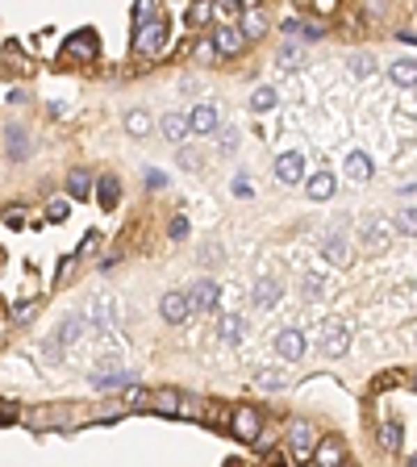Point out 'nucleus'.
Segmentation results:
<instances>
[{
  "mask_svg": "<svg viewBox=\"0 0 417 467\" xmlns=\"http://www.w3.org/2000/svg\"><path fill=\"white\" fill-rule=\"evenodd\" d=\"M380 447H384L388 455H397V451H401V426H397V422H388V426L380 430Z\"/></svg>",
  "mask_w": 417,
  "mask_h": 467,
  "instance_id": "obj_32",
  "label": "nucleus"
},
{
  "mask_svg": "<svg viewBox=\"0 0 417 467\" xmlns=\"http://www.w3.org/2000/svg\"><path fill=\"white\" fill-rule=\"evenodd\" d=\"M196 58H200V63H213V58H217V46H213V42H200V46H196Z\"/></svg>",
  "mask_w": 417,
  "mask_h": 467,
  "instance_id": "obj_42",
  "label": "nucleus"
},
{
  "mask_svg": "<svg viewBox=\"0 0 417 467\" xmlns=\"http://www.w3.org/2000/svg\"><path fill=\"white\" fill-rule=\"evenodd\" d=\"M251 301H255L259 309H272L276 301H284V284H280V280H272V276H263V280H255Z\"/></svg>",
  "mask_w": 417,
  "mask_h": 467,
  "instance_id": "obj_10",
  "label": "nucleus"
},
{
  "mask_svg": "<svg viewBox=\"0 0 417 467\" xmlns=\"http://www.w3.org/2000/svg\"><path fill=\"white\" fill-rule=\"evenodd\" d=\"M96 50H100V42H96V33H92V29L71 33V38H67V46H63V54H67V58H84V63H88V58H96Z\"/></svg>",
  "mask_w": 417,
  "mask_h": 467,
  "instance_id": "obj_6",
  "label": "nucleus"
},
{
  "mask_svg": "<svg viewBox=\"0 0 417 467\" xmlns=\"http://www.w3.org/2000/svg\"><path fill=\"white\" fill-rule=\"evenodd\" d=\"M343 467H355V464H343Z\"/></svg>",
  "mask_w": 417,
  "mask_h": 467,
  "instance_id": "obj_52",
  "label": "nucleus"
},
{
  "mask_svg": "<svg viewBox=\"0 0 417 467\" xmlns=\"http://www.w3.org/2000/svg\"><path fill=\"white\" fill-rule=\"evenodd\" d=\"M305 188H309L313 200H330V196H334V175H330V171H317V175L305 180Z\"/></svg>",
  "mask_w": 417,
  "mask_h": 467,
  "instance_id": "obj_22",
  "label": "nucleus"
},
{
  "mask_svg": "<svg viewBox=\"0 0 417 467\" xmlns=\"http://www.w3.org/2000/svg\"><path fill=\"white\" fill-rule=\"evenodd\" d=\"M4 58H13L17 67H25V54H21V46H17V42H4Z\"/></svg>",
  "mask_w": 417,
  "mask_h": 467,
  "instance_id": "obj_41",
  "label": "nucleus"
},
{
  "mask_svg": "<svg viewBox=\"0 0 417 467\" xmlns=\"http://www.w3.org/2000/svg\"><path fill=\"white\" fill-rule=\"evenodd\" d=\"M388 75H393V84L414 88V84H417V58H397V63L388 67Z\"/></svg>",
  "mask_w": 417,
  "mask_h": 467,
  "instance_id": "obj_24",
  "label": "nucleus"
},
{
  "mask_svg": "<svg viewBox=\"0 0 417 467\" xmlns=\"http://www.w3.org/2000/svg\"><path fill=\"white\" fill-rule=\"evenodd\" d=\"M4 150H8V159H29V134L8 125L4 129Z\"/></svg>",
  "mask_w": 417,
  "mask_h": 467,
  "instance_id": "obj_19",
  "label": "nucleus"
},
{
  "mask_svg": "<svg viewBox=\"0 0 417 467\" xmlns=\"http://www.w3.org/2000/svg\"><path fill=\"white\" fill-rule=\"evenodd\" d=\"M159 313H163V322H171V326H184L196 309H192V301H188V292H167L163 301H159Z\"/></svg>",
  "mask_w": 417,
  "mask_h": 467,
  "instance_id": "obj_4",
  "label": "nucleus"
},
{
  "mask_svg": "<svg viewBox=\"0 0 417 467\" xmlns=\"http://www.w3.org/2000/svg\"><path fill=\"white\" fill-rule=\"evenodd\" d=\"M397 230H401V234H409V238H417V209H414V205H405V209L397 213Z\"/></svg>",
  "mask_w": 417,
  "mask_h": 467,
  "instance_id": "obj_34",
  "label": "nucleus"
},
{
  "mask_svg": "<svg viewBox=\"0 0 417 467\" xmlns=\"http://www.w3.org/2000/svg\"><path fill=\"white\" fill-rule=\"evenodd\" d=\"M230 430H234V438L255 443V438H259V430H263V422H259V413H255L251 405H238V409L230 413Z\"/></svg>",
  "mask_w": 417,
  "mask_h": 467,
  "instance_id": "obj_2",
  "label": "nucleus"
},
{
  "mask_svg": "<svg viewBox=\"0 0 417 467\" xmlns=\"http://www.w3.org/2000/svg\"><path fill=\"white\" fill-rule=\"evenodd\" d=\"M163 184H167V180H163L159 171H146V188H163Z\"/></svg>",
  "mask_w": 417,
  "mask_h": 467,
  "instance_id": "obj_49",
  "label": "nucleus"
},
{
  "mask_svg": "<svg viewBox=\"0 0 417 467\" xmlns=\"http://www.w3.org/2000/svg\"><path fill=\"white\" fill-rule=\"evenodd\" d=\"M63 217H67V205H63V200H58V205H50V221H63Z\"/></svg>",
  "mask_w": 417,
  "mask_h": 467,
  "instance_id": "obj_50",
  "label": "nucleus"
},
{
  "mask_svg": "<svg viewBox=\"0 0 417 467\" xmlns=\"http://www.w3.org/2000/svg\"><path fill=\"white\" fill-rule=\"evenodd\" d=\"M150 409H155V413H163V418H184V413H188V401H184L175 388H163V393H155V397H150Z\"/></svg>",
  "mask_w": 417,
  "mask_h": 467,
  "instance_id": "obj_9",
  "label": "nucleus"
},
{
  "mask_svg": "<svg viewBox=\"0 0 417 467\" xmlns=\"http://www.w3.org/2000/svg\"><path fill=\"white\" fill-rule=\"evenodd\" d=\"M217 334H221V342H242V334H246V322L238 317V313H226L221 322H217Z\"/></svg>",
  "mask_w": 417,
  "mask_h": 467,
  "instance_id": "obj_21",
  "label": "nucleus"
},
{
  "mask_svg": "<svg viewBox=\"0 0 417 467\" xmlns=\"http://www.w3.org/2000/svg\"><path fill=\"white\" fill-rule=\"evenodd\" d=\"M322 296V280L317 276H305V301H317Z\"/></svg>",
  "mask_w": 417,
  "mask_h": 467,
  "instance_id": "obj_39",
  "label": "nucleus"
},
{
  "mask_svg": "<svg viewBox=\"0 0 417 467\" xmlns=\"http://www.w3.org/2000/svg\"><path fill=\"white\" fill-rule=\"evenodd\" d=\"M317 347H322L330 359H343V355L351 351V330H347L343 322H326L322 334H317Z\"/></svg>",
  "mask_w": 417,
  "mask_h": 467,
  "instance_id": "obj_1",
  "label": "nucleus"
},
{
  "mask_svg": "<svg viewBox=\"0 0 417 467\" xmlns=\"http://www.w3.org/2000/svg\"><path fill=\"white\" fill-rule=\"evenodd\" d=\"M276 180H280V184H301V180H305V159H301L297 150H284V155L276 159Z\"/></svg>",
  "mask_w": 417,
  "mask_h": 467,
  "instance_id": "obj_8",
  "label": "nucleus"
},
{
  "mask_svg": "<svg viewBox=\"0 0 417 467\" xmlns=\"http://www.w3.org/2000/svg\"><path fill=\"white\" fill-rule=\"evenodd\" d=\"M221 150H238V129H221Z\"/></svg>",
  "mask_w": 417,
  "mask_h": 467,
  "instance_id": "obj_43",
  "label": "nucleus"
},
{
  "mask_svg": "<svg viewBox=\"0 0 417 467\" xmlns=\"http://www.w3.org/2000/svg\"><path fill=\"white\" fill-rule=\"evenodd\" d=\"M88 326V317H67L63 322V330H58V347H71L75 338H79V330Z\"/></svg>",
  "mask_w": 417,
  "mask_h": 467,
  "instance_id": "obj_30",
  "label": "nucleus"
},
{
  "mask_svg": "<svg viewBox=\"0 0 417 467\" xmlns=\"http://www.w3.org/2000/svg\"><path fill=\"white\" fill-rule=\"evenodd\" d=\"M163 33H167V25H163L159 17H155L150 25H138V38H134V54H142V58H146V54H155V50L163 46Z\"/></svg>",
  "mask_w": 417,
  "mask_h": 467,
  "instance_id": "obj_5",
  "label": "nucleus"
},
{
  "mask_svg": "<svg viewBox=\"0 0 417 467\" xmlns=\"http://www.w3.org/2000/svg\"><path fill=\"white\" fill-rule=\"evenodd\" d=\"M188 129H192V134H213V129H217V109H213V104H196V109L188 113Z\"/></svg>",
  "mask_w": 417,
  "mask_h": 467,
  "instance_id": "obj_15",
  "label": "nucleus"
},
{
  "mask_svg": "<svg viewBox=\"0 0 417 467\" xmlns=\"http://www.w3.org/2000/svg\"><path fill=\"white\" fill-rule=\"evenodd\" d=\"M288 443H292V455H297V459H309L313 447H317V430H313V422L297 418V422L288 426Z\"/></svg>",
  "mask_w": 417,
  "mask_h": 467,
  "instance_id": "obj_3",
  "label": "nucleus"
},
{
  "mask_svg": "<svg viewBox=\"0 0 417 467\" xmlns=\"http://www.w3.org/2000/svg\"><path fill=\"white\" fill-rule=\"evenodd\" d=\"M38 309H42V301H25L21 309H13V322H17V326H25V322H33V317H38Z\"/></svg>",
  "mask_w": 417,
  "mask_h": 467,
  "instance_id": "obj_35",
  "label": "nucleus"
},
{
  "mask_svg": "<svg viewBox=\"0 0 417 467\" xmlns=\"http://www.w3.org/2000/svg\"><path fill=\"white\" fill-rule=\"evenodd\" d=\"M251 109H255V113H272V109H276V88H255Z\"/></svg>",
  "mask_w": 417,
  "mask_h": 467,
  "instance_id": "obj_31",
  "label": "nucleus"
},
{
  "mask_svg": "<svg viewBox=\"0 0 417 467\" xmlns=\"http://www.w3.org/2000/svg\"><path fill=\"white\" fill-rule=\"evenodd\" d=\"M184 234H188V217H175L171 221V238H184Z\"/></svg>",
  "mask_w": 417,
  "mask_h": 467,
  "instance_id": "obj_47",
  "label": "nucleus"
},
{
  "mask_svg": "<svg viewBox=\"0 0 417 467\" xmlns=\"http://www.w3.org/2000/svg\"><path fill=\"white\" fill-rule=\"evenodd\" d=\"M4 225H8V230H21V225H25V213H21V209H8V213H4Z\"/></svg>",
  "mask_w": 417,
  "mask_h": 467,
  "instance_id": "obj_44",
  "label": "nucleus"
},
{
  "mask_svg": "<svg viewBox=\"0 0 417 467\" xmlns=\"http://www.w3.org/2000/svg\"><path fill=\"white\" fill-rule=\"evenodd\" d=\"M372 67H376L372 54H351V71H355V75H372Z\"/></svg>",
  "mask_w": 417,
  "mask_h": 467,
  "instance_id": "obj_37",
  "label": "nucleus"
},
{
  "mask_svg": "<svg viewBox=\"0 0 417 467\" xmlns=\"http://www.w3.org/2000/svg\"><path fill=\"white\" fill-rule=\"evenodd\" d=\"M414 338H417V334H414Z\"/></svg>",
  "mask_w": 417,
  "mask_h": 467,
  "instance_id": "obj_53",
  "label": "nucleus"
},
{
  "mask_svg": "<svg viewBox=\"0 0 417 467\" xmlns=\"http://www.w3.org/2000/svg\"><path fill=\"white\" fill-rule=\"evenodd\" d=\"M313 8H317V13H326V17H330V13H334V8H338V0H313Z\"/></svg>",
  "mask_w": 417,
  "mask_h": 467,
  "instance_id": "obj_48",
  "label": "nucleus"
},
{
  "mask_svg": "<svg viewBox=\"0 0 417 467\" xmlns=\"http://www.w3.org/2000/svg\"><path fill=\"white\" fill-rule=\"evenodd\" d=\"M255 384H259V388H284V384H288V372H284V367H263V372L255 376Z\"/></svg>",
  "mask_w": 417,
  "mask_h": 467,
  "instance_id": "obj_28",
  "label": "nucleus"
},
{
  "mask_svg": "<svg viewBox=\"0 0 417 467\" xmlns=\"http://www.w3.org/2000/svg\"><path fill=\"white\" fill-rule=\"evenodd\" d=\"M84 317H88L100 334H117V313H113V301H109V296H96L92 309H88Z\"/></svg>",
  "mask_w": 417,
  "mask_h": 467,
  "instance_id": "obj_7",
  "label": "nucleus"
},
{
  "mask_svg": "<svg viewBox=\"0 0 417 467\" xmlns=\"http://www.w3.org/2000/svg\"><path fill=\"white\" fill-rule=\"evenodd\" d=\"M146 13H155V0H138V4H134V21H138V25H146Z\"/></svg>",
  "mask_w": 417,
  "mask_h": 467,
  "instance_id": "obj_40",
  "label": "nucleus"
},
{
  "mask_svg": "<svg viewBox=\"0 0 417 467\" xmlns=\"http://www.w3.org/2000/svg\"><path fill=\"white\" fill-rule=\"evenodd\" d=\"M276 351H280L284 359H301V355H305V334H301V330H280V334H276Z\"/></svg>",
  "mask_w": 417,
  "mask_h": 467,
  "instance_id": "obj_16",
  "label": "nucleus"
},
{
  "mask_svg": "<svg viewBox=\"0 0 417 467\" xmlns=\"http://www.w3.org/2000/svg\"><path fill=\"white\" fill-rule=\"evenodd\" d=\"M322 255H326L334 267H347V263H351V242H347V234H326Z\"/></svg>",
  "mask_w": 417,
  "mask_h": 467,
  "instance_id": "obj_13",
  "label": "nucleus"
},
{
  "mask_svg": "<svg viewBox=\"0 0 417 467\" xmlns=\"http://www.w3.org/2000/svg\"><path fill=\"white\" fill-rule=\"evenodd\" d=\"M200 263H221V246H213V242H209V246L200 251Z\"/></svg>",
  "mask_w": 417,
  "mask_h": 467,
  "instance_id": "obj_46",
  "label": "nucleus"
},
{
  "mask_svg": "<svg viewBox=\"0 0 417 467\" xmlns=\"http://www.w3.org/2000/svg\"><path fill=\"white\" fill-rule=\"evenodd\" d=\"M159 129H163V138H167V142H175V146H180V142H184L188 134H192V129H188V117H184V113H167V117L159 121Z\"/></svg>",
  "mask_w": 417,
  "mask_h": 467,
  "instance_id": "obj_17",
  "label": "nucleus"
},
{
  "mask_svg": "<svg viewBox=\"0 0 417 467\" xmlns=\"http://www.w3.org/2000/svg\"><path fill=\"white\" fill-rule=\"evenodd\" d=\"M217 296H221V292H217V284H213V280H196V284L188 288L192 309H205V313H209V309H217Z\"/></svg>",
  "mask_w": 417,
  "mask_h": 467,
  "instance_id": "obj_14",
  "label": "nucleus"
},
{
  "mask_svg": "<svg viewBox=\"0 0 417 467\" xmlns=\"http://www.w3.org/2000/svg\"><path fill=\"white\" fill-rule=\"evenodd\" d=\"M313 459H317V467H343L347 464V447H343L338 438H317Z\"/></svg>",
  "mask_w": 417,
  "mask_h": 467,
  "instance_id": "obj_11",
  "label": "nucleus"
},
{
  "mask_svg": "<svg viewBox=\"0 0 417 467\" xmlns=\"http://www.w3.org/2000/svg\"><path fill=\"white\" fill-rule=\"evenodd\" d=\"M409 467H417V455H414V459H409Z\"/></svg>",
  "mask_w": 417,
  "mask_h": 467,
  "instance_id": "obj_51",
  "label": "nucleus"
},
{
  "mask_svg": "<svg viewBox=\"0 0 417 467\" xmlns=\"http://www.w3.org/2000/svg\"><path fill=\"white\" fill-rule=\"evenodd\" d=\"M67 192H71V200H84V196L92 192V180H88V171H71V175H67Z\"/></svg>",
  "mask_w": 417,
  "mask_h": 467,
  "instance_id": "obj_27",
  "label": "nucleus"
},
{
  "mask_svg": "<svg viewBox=\"0 0 417 467\" xmlns=\"http://www.w3.org/2000/svg\"><path fill=\"white\" fill-rule=\"evenodd\" d=\"M125 129H129L134 138H146V134H150V113H142V109L125 113Z\"/></svg>",
  "mask_w": 417,
  "mask_h": 467,
  "instance_id": "obj_26",
  "label": "nucleus"
},
{
  "mask_svg": "<svg viewBox=\"0 0 417 467\" xmlns=\"http://www.w3.org/2000/svg\"><path fill=\"white\" fill-rule=\"evenodd\" d=\"M347 175L363 184V180H372V175H376V167H372V159H368L363 150H351V155H347Z\"/></svg>",
  "mask_w": 417,
  "mask_h": 467,
  "instance_id": "obj_20",
  "label": "nucleus"
},
{
  "mask_svg": "<svg viewBox=\"0 0 417 467\" xmlns=\"http://www.w3.org/2000/svg\"><path fill=\"white\" fill-rule=\"evenodd\" d=\"M104 367H109V372H96V376H92L96 388L109 393V388H125V384H129V372H121V367H113V363H104Z\"/></svg>",
  "mask_w": 417,
  "mask_h": 467,
  "instance_id": "obj_23",
  "label": "nucleus"
},
{
  "mask_svg": "<svg viewBox=\"0 0 417 467\" xmlns=\"http://www.w3.org/2000/svg\"><path fill=\"white\" fill-rule=\"evenodd\" d=\"M213 46H217V54H242V46H246V38H242V29H234V25H217V33H213Z\"/></svg>",
  "mask_w": 417,
  "mask_h": 467,
  "instance_id": "obj_12",
  "label": "nucleus"
},
{
  "mask_svg": "<svg viewBox=\"0 0 417 467\" xmlns=\"http://www.w3.org/2000/svg\"><path fill=\"white\" fill-rule=\"evenodd\" d=\"M259 33H267V17H263L259 8H246V17H242V38H259Z\"/></svg>",
  "mask_w": 417,
  "mask_h": 467,
  "instance_id": "obj_25",
  "label": "nucleus"
},
{
  "mask_svg": "<svg viewBox=\"0 0 417 467\" xmlns=\"http://www.w3.org/2000/svg\"><path fill=\"white\" fill-rule=\"evenodd\" d=\"M384 242H388V234H384V221H380V217H372V221H368V238H363V246H368V251H380Z\"/></svg>",
  "mask_w": 417,
  "mask_h": 467,
  "instance_id": "obj_29",
  "label": "nucleus"
},
{
  "mask_svg": "<svg viewBox=\"0 0 417 467\" xmlns=\"http://www.w3.org/2000/svg\"><path fill=\"white\" fill-rule=\"evenodd\" d=\"M121 401H125V409H142V405H150V397H146L142 388H134V384H125V397H121Z\"/></svg>",
  "mask_w": 417,
  "mask_h": 467,
  "instance_id": "obj_36",
  "label": "nucleus"
},
{
  "mask_svg": "<svg viewBox=\"0 0 417 467\" xmlns=\"http://www.w3.org/2000/svg\"><path fill=\"white\" fill-rule=\"evenodd\" d=\"M117 200H121V180L117 175H100L96 180V205L100 209H113Z\"/></svg>",
  "mask_w": 417,
  "mask_h": 467,
  "instance_id": "obj_18",
  "label": "nucleus"
},
{
  "mask_svg": "<svg viewBox=\"0 0 417 467\" xmlns=\"http://www.w3.org/2000/svg\"><path fill=\"white\" fill-rule=\"evenodd\" d=\"M213 21V0H196L188 8V25H209Z\"/></svg>",
  "mask_w": 417,
  "mask_h": 467,
  "instance_id": "obj_33",
  "label": "nucleus"
},
{
  "mask_svg": "<svg viewBox=\"0 0 417 467\" xmlns=\"http://www.w3.org/2000/svg\"><path fill=\"white\" fill-rule=\"evenodd\" d=\"M96 246H100V234H88V238L79 242V251H75V259H88V255H96Z\"/></svg>",
  "mask_w": 417,
  "mask_h": 467,
  "instance_id": "obj_38",
  "label": "nucleus"
},
{
  "mask_svg": "<svg viewBox=\"0 0 417 467\" xmlns=\"http://www.w3.org/2000/svg\"><path fill=\"white\" fill-rule=\"evenodd\" d=\"M180 167L196 171V167H200V155H196V150H184V155H180Z\"/></svg>",
  "mask_w": 417,
  "mask_h": 467,
  "instance_id": "obj_45",
  "label": "nucleus"
}]
</instances>
